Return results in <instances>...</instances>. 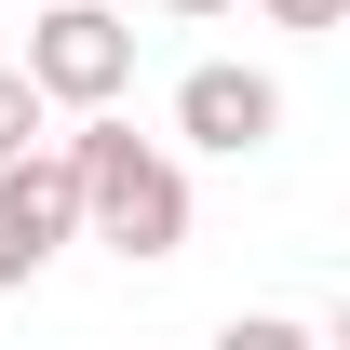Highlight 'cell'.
<instances>
[{
	"mask_svg": "<svg viewBox=\"0 0 350 350\" xmlns=\"http://www.w3.org/2000/svg\"><path fill=\"white\" fill-rule=\"evenodd\" d=\"M216 350H323V323H297V310H229Z\"/></svg>",
	"mask_w": 350,
	"mask_h": 350,
	"instance_id": "obj_5",
	"label": "cell"
},
{
	"mask_svg": "<svg viewBox=\"0 0 350 350\" xmlns=\"http://www.w3.org/2000/svg\"><path fill=\"white\" fill-rule=\"evenodd\" d=\"M41 135H54V108L27 94V68H0V162H27Z\"/></svg>",
	"mask_w": 350,
	"mask_h": 350,
	"instance_id": "obj_6",
	"label": "cell"
},
{
	"mask_svg": "<svg viewBox=\"0 0 350 350\" xmlns=\"http://www.w3.org/2000/svg\"><path fill=\"white\" fill-rule=\"evenodd\" d=\"M162 14H175V27H216V14H243V0H162Z\"/></svg>",
	"mask_w": 350,
	"mask_h": 350,
	"instance_id": "obj_8",
	"label": "cell"
},
{
	"mask_svg": "<svg viewBox=\"0 0 350 350\" xmlns=\"http://www.w3.org/2000/svg\"><path fill=\"white\" fill-rule=\"evenodd\" d=\"M81 243V216H68V148H27V162H0V297H27L54 256Z\"/></svg>",
	"mask_w": 350,
	"mask_h": 350,
	"instance_id": "obj_3",
	"label": "cell"
},
{
	"mask_svg": "<svg viewBox=\"0 0 350 350\" xmlns=\"http://www.w3.org/2000/svg\"><path fill=\"white\" fill-rule=\"evenodd\" d=\"M256 14H269V27H297V41H310V27H350V0H256Z\"/></svg>",
	"mask_w": 350,
	"mask_h": 350,
	"instance_id": "obj_7",
	"label": "cell"
},
{
	"mask_svg": "<svg viewBox=\"0 0 350 350\" xmlns=\"http://www.w3.org/2000/svg\"><path fill=\"white\" fill-rule=\"evenodd\" d=\"M27 94L41 108H68V122H94V108H122L135 81V27L108 14V0H41V27H27Z\"/></svg>",
	"mask_w": 350,
	"mask_h": 350,
	"instance_id": "obj_2",
	"label": "cell"
},
{
	"mask_svg": "<svg viewBox=\"0 0 350 350\" xmlns=\"http://www.w3.org/2000/svg\"><path fill=\"white\" fill-rule=\"evenodd\" d=\"M269 135H283V81L269 68H189L175 81V148H202V162H256Z\"/></svg>",
	"mask_w": 350,
	"mask_h": 350,
	"instance_id": "obj_4",
	"label": "cell"
},
{
	"mask_svg": "<svg viewBox=\"0 0 350 350\" xmlns=\"http://www.w3.org/2000/svg\"><path fill=\"white\" fill-rule=\"evenodd\" d=\"M54 148H68V216H81L108 256L162 269L175 243H189V162H175L162 135H135L122 108H94V122H68Z\"/></svg>",
	"mask_w": 350,
	"mask_h": 350,
	"instance_id": "obj_1",
	"label": "cell"
}]
</instances>
